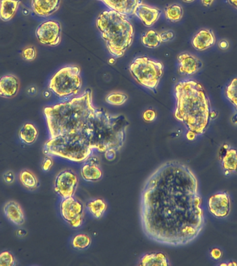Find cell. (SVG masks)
<instances>
[{"label":"cell","instance_id":"5b68a950","mask_svg":"<svg viewBox=\"0 0 237 266\" xmlns=\"http://www.w3.org/2000/svg\"><path fill=\"white\" fill-rule=\"evenodd\" d=\"M91 144L82 135L68 134L50 139L44 147L47 155L59 156L73 162L86 161L92 153Z\"/></svg>","mask_w":237,"mask_h":266},{"label":"cell","instance_id":"ab89813d","mask_svg":"<svg viewBox=\"0 0 237 266\" xmlns=\"http://www.w3.org/2000/svg\"><path fill=\"white\" fill-rule=\"evenodd\" d=\"M196 136V135L192 132H188V134H187V138H188V140H194V139H195Z\"/></svg>","mask_w":237,"mask_h":266},{"label":"cell","instance_id":"7a4b0ae2","mask_svg":"<svg viewBox=\"0 0 237 266\" xmlns=\"http://www.w3.org/2000/svg\"><path fill=\"white\" fill-rule=\"evenodd\" d=\"M50 139L68 134L82 135L90 140L92 149L111 151L120 138L122 118L92 104V93L44 109Z\"/></svg>","mask_w":237,"mask_h":266},{"label":"cell","instance_id":"9c48e42d","mask_svg":"<svg viewBox=\"0 0 237 266\" xmlns=\"http://www.w3.org/2000/svg\"><path fill=\"white\" fill-rule=\"evenodd\" d=\"M61 215L67 223L73 227L82 225L84 219V206L82 202L72 197L63 198L61 206Z\"/></svg>","mask_w":237,"mask_h":266},{"label":"cell","instance_id":"e575fe53","mask_svg":"<svg viewBox=\"0 0 237 266\" xmlns=\"http://www.w3.org/2000/svg\"><path fill=\"white\" fill-rule=\"evenodd\" d=\"M4 180L8 184H11V183L14 182L15 177L12 171H7V173H5L4 174Z\"/></svg>","mask_w":237,"mask_h":266},{"label":"cell","instance_id":"7402d4cb","mask_svg":"<svg viewBox=\"0 0 237 266\" xmlns=\"http://www.w3.org/2000/svg\"><path fill=\"white\" fill-rule=\"evenodd\" d=\"M37 129L32 123H25L19 132V138L25 144H32L37 140Z\"/></svg>","mask_w":237,"mask_h":266},{"label":"cell","instance_id":"4fadbf2b","mask_svg":"<svg viewBox=\"0 0 237 266\" xmlns=\"http://www.w3.org/2000/svg\"><path fill=\"white\" fill-rule=\"evenodd\" d=\"M111 10L127 15H135L141 0H99Z\"/></svg>","mask_w":237,"mask_h":266},{"label":"cell","instance_id":"3957f363","mask_svg":"<svg viewBox=\"0 0 237 266\" xmlns=\"http://www.w3.org/2000/svg\"><path fill=\"white\" fill-rule=\"evenodd\" d=\"M177 100L175 118L184 123L188 132L201 135L210 118V103L205 90L198 83L187 81L175 86Z\"/></svg>","mask_w":237,"mask_h":266},{"label":"cell","instance_id":"8fae6325","mask_svg":"<svg viewBox=\"0 0 237 266\" xmlns=\"http://www.w3.org/2000/svg\"><path fill=\"white\" fill-rule=\"evenodd\" d=\"M210 212L217 218H224L230 211V201L226 194L214 195L209 200Z\"/></svg>","mask_w":237,"mask_h":266},{"label":"cell","instance_id":"ac0fdd59","mask_svg":"<svg viewBox=\"0 0 237 266\" xmlns=\"http://www.w3.org/2000/svg\"><path fill=\"white\" fill-rule=\"evenodd\" d=\"M4 213L7 219L16 225H22L25 222L24 211L20 205L15 201H9L4 207Z\"/></svg>","mask_w":237,"mask_h":266},{"label":"cell","instance_id":"1f68e13d","mask_svg":"<svg viewBox=\"0 0 237 266\" xmlns=\"http://www.w3.org/2000/svg\"><path fill=\"white\" fill-rule=\"evenodd\" d=\"M36 56H37V51H36V48L33 46H30L22 50V57L25 61H34L36 59Z\"/></svg>","mask_w":237,"mask_h":266},{"label":"cell","instance_id":"ffe728a7","mask_svg":"<svg viewBox=\"0 0 237 266\" xmlns=\"http://www.w3.org/2000/svg\"><path fill=\"white\" fill-rule=\"evenodd\" d=\"M139 265L167 266L169 265V262L165 254L161 252H153L142 256Z\"/></svg>","mask_w":237,"mask_h":266},{"label":"cell","instance_id":"f1b7e54d","mask_svg":"<svg viewBox=\"0 0 237 266\" xmlns=\"http://www.w3.org/2000/svg\"><path fill=\"white\" fill-rule=\"evenodd\" d=\"M90 244H91V238L86 234L76 235L72 240V246L76 249H86L90 246Z\"/></svg>","mask_w":237,"mask_h":266},{"label":"cell","instance_id":"d4e9b609","mask_svg":"<svg viewBox=\"0 0 237 266\" xmlns=\"http://www.w3.org/2000/svg\"><path fill=\"white\" fill-rule=\"evenodd\" d=\"M223 167L225 170L237 172V151L235 149H227L223 158Z\"/></svg>","mask_w":237,"mask_h":266},{"label":"cell","instance_id":"9a60e30c","mask_svg":"<svg viewBox=\"0 0 237 266\" xmlns=\"http://www.w3.org/2000/svg\"><path fill=\"white\" fill-rule=\"evenodd\" d=\"M61 0H32V8L35 14L47 17L59 9Z\"/></svg>","mask_w":237,"mask_h":266},{"label":"cell","instance_id":"8d00e7d4","mask_svg":"<svg viewBox=\"0 0 237 266\" xmlns=\"http://www.w3.org/2000/svg\"><path fill=\"white\" fill-rule=\"evenodd\" d=\"M211 254L214 259H219L221 256V252L219 249H213Z\"/></svg>","mask_w":237,"mask_h":266},{"label":"cell","instance_id":"b9f144b4","mask_svg":"<svg viewBox=\"0 0 237 266\" xmlns=\"http://www.w3.org/2000/svg\"><path fill=\"white\" fill-rule=\"evenodd\" d=\"M183 1H184L185 3H192V2H194V0H183Z\"/></svg>","mask_w":237,"mask_h":266},{"label":"cell","instance_id":"277c9868","mask_svg":"<svg viewBox=\"0 0 237 266\" xmlns=\"http://www.w3.org/2000/svg\"><path fill=\"white\" fill-rule=\"evenodd\" d=\"M96 26L109 53L117 59L122 57L134 41V26L128 15L114 10L103 11L96 20Z\"/></svg>","mask_w":237,"mask_h":266},{"label":"cell","instance_id":"f35d334b","mask_svg":"<svg viewBox=\"0 0 237 266\" xmlns=\"http://www.w3.org/2000/svg\"><path fill=\"white\" fill-rule=\"evenodd\" d=\"M201 1L204 6H205V7H209V6L213 5L215 0H201Z\"/></svg>","mask_w":237,"mask_h":266},{"label":"cell","instance_id":"e0dca14e","mask_svg":"<svg viewBox=\"0 0 237 266\" xmlns=\"http://www.w3.org/2000/svg\"><path fill=\"white\" fill-rule=\"evenodd\" d=\"M216 42L215 34L212 30H203L196 34L192 39L193 47L198 51H205Z\"/></svg>","mask_w":237,"mask_h":266},{"label":"cell","instance_id":"d590c367","mask_svg":"<svg viewBox=\"0 0 237 266\" xmlns=\"http://www.w3.org/2000/svg\"><path fill=\"white\" fill-rule=\"evenodd\" d=\"M52 165H53V162L51 159L49 157H46L45 161L42 164V169L45 171H49Z\"/></svg>","mask_w":237,"mask_h":266},{"label":"cell","instance_id":"484cf974","mask_svg":"<svg viewBox=\"0 0 237 266\" xmlns=\"http://www.w3.org/2000/svg\"><path fill=\"white\" fill-rule=\"evenodd\" d=\"M87 207L94 218L100 219L105 213L107 205L103 200L95 199L88 202Z\"/></svg>","mask_w":237,"mask_h":266},{"label":"cell","instance_id":"6da1fadb","mask_svg":"<svg viewBox=\"0 0 237 266\" xmlns=\"http://www.w3.org/2000/svg\"><path fill=\"white\" fill-rule=\"evenodd\" d=\"M197 178L178 161L160 166L142 189L140 221L150 240L170 246H185L204 226Z\"/></svg>","mask_w":237,"mask_h":266},{"label":"cell","instance_id":"d6986e66","mask_svg":"<svg viewBox=\"0 0 237 266\" xmlns=\"http://www.w3.org/2000/svg\"><path fill=\"white\" fill-rule=\"evenodd\" d=\"M20 0H0V18L9 21L15 16Z\"/></svg>","mask_w":237,"mask_h":266},{"label":"cell","instance_id":"7c38bea8","mask_svg":"<svg viewBox=\"0 0 237 266\" xmlns=\"http://www.w3.org/2000/svg\"><path fill=\"white\" fill-rule=\"evenodd\" d=\"M178 71L183 75H193L203 67V63L195 56L183 53L178 57Z\"/></svg>","mask_w":237,"mask_h":266},{"label":"cell","instance_id":"44dd1931","mask_svg":"<svg viewBox=\"0 0 237 266\" xmlns=\"http://www.w3.org/2000/svg\"><path fill=\"white\" fill-rule=\"evenodd\" d=\"M83 178L86 181H97L101 178L103 173L96 164L92 163L85 164L82 169Z\"/></svg>","mask_w":237,"mask_h":266},{"label":"cell","instance_id":"603a6c76","mask_svg":"<svg viewBox=\"0 0 237 266\" xmlns=\"http://www.w3.org/2000/svg\"><path fill=\"white\" fill-rule=\"evenodd\" d=\"M19 179L23 186L28 190H35L39 184L37 177L30 171H22L19 175Z\"/></svg>","mask_w":237,"mask_h":266},{"label":"cell","instance_id":"60d3db41","mask_svg":"<svg viewBox=\"0 0 237 266\" xmlns=\"http://www.w3.org/2000/svg\"><path fill=\"white\" fill-rule=\"evenodd\" d=\"M227 1L231 5H232L233 7L237 9V0H227Z\"/></svg>","mask_w":237,"mask_h":266},{"label":"cell","instance_id":"8992f818","mask_svg":"<svg viewBox=\"0 0 237 266\" xmlns=\"http://www.w3.org/2000/svg\"><path fill=\"white\" fill-rule=\"evenodd\" d=\"M163 65L147 57L137 58L129 69L139 84L149 90H155L163 75Z\"/></svg>","mask_w":237,"mask_h":266},{"label":"cell","instance_id":"cb8c5ba5","mask_svg":"<svg viewBox=\"0 0 237 266\" xmlns=\"http://www.w3.org/2000/svg\"><path fill=\"white\" fill-rule=\"evenodd\" d=\"M165 14L167 20L171 22H177L182 18L184 11L180 5L173 4L166 7Z\"/></svg>","mask_w":237,"mask_h":266},{"label":"cell","instance_id":"74e56055","mask_svg":"<svg viewBox=\"0 0 237 266\" xmlns=\"http://www.w3.org/2000/svg\"><path fill=\"white\" fill-rule=\"evenodd\" d=\"M219 48H220V49H227V48L229 47L228 42L225 41V40H223V41H221L220 42H219Z\"/></svg>","mask_w":237,"mask_h":266},{"label":"cell","instance_id":"52a82bcc","mask_svg":"<svg viewBox=\"0 0 237 266\" xmlns=\"http://www.w3.org/2000/svg\"><path fill=\"white\" fill-rule=\"evenodd\" d=\"M80 74L78 67H63L50 79L49 90L60 98L76 95L82 87Z\"/></svg>","mask_w":237,"mask_h":266},{"label":"cell","instance_id":"ba28073f","mask_svg":"<svg viewBox=\"0 0 237 266\" xmlns=\"http://www.w3.org/2000/svg\"><path fill=\"white\" fill-rule=\"evenodd\" d=\"M61 32L62 30L59 22L48 20L41 23L38 26L36 35L40 43L55 47L61 42Z\"/></svg>","mask_w":237,"mask_h":266},{"label":"cell","instance_id":"5bb4252c","mask_svg":"<svg viewBox=\"0 0 237 266\" xmlns=\"http://www.w3.org/2000/svg\"><path fill=\"white\" fill-rule=\"evenodd\" d=\"M161 13V11L157 8L149 7L140 3L137 8L135 15L146 26L151 28L159 20Z\"/></svg>","mask_w":237,"mask_h":266},{"label":"cell","instance_id":"836d02e7","mask_svg":"<svg viewBox=\"0 0 237 266\" xmlns=\"http://www.w3.org/2000/svg\"><path fill=\"white\" fill-rule=\"evenodd\" d=\"M160 36H161L162 42H168L174 37V33L172 31H165V32H162L160 34Z\"/></svg>","mask_w":237,"mask_h":266},{"label":"cell","instance_id":"4dcf8cb0","mask_svg":"<svg viewBox=\"0 0 237 266\" xmlns=\"http://www.w3.org/2000/svg\"><path fill=\"white\" fill-rule=\"evenodd\" d=\"M15 265V259L9 252H4L0 254V266Z\"/></svg>","mask_w":237,"mask_h":266},{"label":"cell","instance_id":"83f0119b","mask_svg":"<svg viewBox=\"0 0 237 266\" xmlns=\"http://www.w3.org/2000/svg\"><path fill=\"white\" fill-rule=\"evenodd\" d=\"M128 100V96L122 92H112L106 98V101L113 105H121Z\"/></svg>","mask_w":237,"mask_h":266},{"label":"cell","instance_id":"4316f807","mask_svg":"<svg viewBox=\"0 0 237 266\" xmlns=\"http://www.w3.org/2000/svg\"><path fill=\"white\" fill-rule=\"evenodd\" d=\"M142 42L146 47L155 48L161 45L162 40L159 34L155 31L150 30L142 36Z\"/></svg>","mask_w":237,"mask_h":266},{"label":"cell","instance_id":"f546056e","mask_svg":"<svg viewBox=\"0 0 237 266\" xmlns=\"http://www.w3.org/2000/svg\"><path fill=\"white\" fill-rule=\"evenodd\" d=\"M227 96L237 110V78L233 79L232 82L227 87Z\"/></svg>","mask_w":237,"mask_h":266},{"label":"cell","instance_id":"d6a6232c","mask_svg":"<svg viewBox=\"0 0 237 266\" xmlns=\"http://www.w3.org/2000/svg\"><path fill=\"white\" fill-rule=\"evenodd\" d=\"M143 118L144 120L148 121V122L155 120L156 118L155 112L153 110H147L143 114Z\"/></svg>","mask_w":237,"mask_h":266},{"label":"cell","instance_id":"30bf717a","mask_svg":"<svg viewBox=\"0 0 237 266\" xmlns=\"http://www.w3.org/2000/svg\"><path fill=\"white\" fill-rule=\"evenodd\" d=\"M78 185V177L70 170L62 171L55 180V191L63 198L72 197Z\"/></svg>","mask_w":237,"mask_h":266},{"label":"cell","instance_id":"2e32d148","mask_svg":"<svg viewBox=\"0 0 237 266\" xmlns=\"http://www.w3.org/2000/svg\"><path fill=\"white\" fill-rule=\"evenodd\" d=\"M20 81L13 75H5L0 78V96L13 98L20 90Z\"/></svg>","mask_w":237,"mask_h":266}]
</instances>
